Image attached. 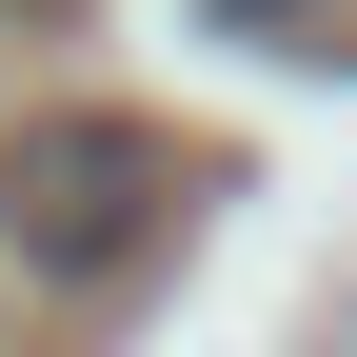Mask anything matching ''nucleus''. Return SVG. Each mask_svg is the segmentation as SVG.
Here are the masks:
<instances>
[{
    "label": "nucleus",
    "instance_id": "1",
    "mask_svg": "<svg viewBox=\"0 0 357 357\" xmlns=\"http://www.w3.org/2000/svg\"><path fill=\"white\" fill-rule=\"evenodd\" d=\"M178 218V139L159 119H20V139H0V238H20V278H119V258H139Z\"/></svg>",
    "mask_w": 357,
    "mask_h": 357
},
{
    "label": "nucleus",
    "instance_id": "2",
    "mask_svg": "<svg viewBox=\"0 0 357 357\" xmlns=\"http://www.w3.org/2000/svg\"><path fill=\"white\" fill-rule=\"evenodd\" d=\"M218 20H298V0H218Z\"/></svg>",
    "mask_w": 357,
    "mask_h": 357
}]
</instances>
